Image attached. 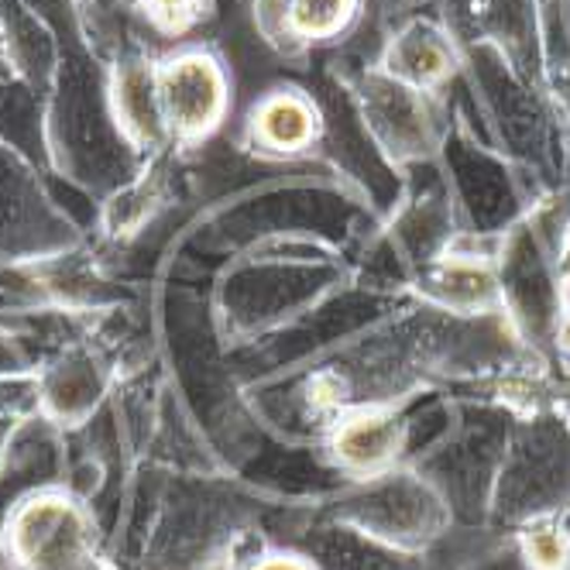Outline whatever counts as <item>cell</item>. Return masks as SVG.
Listing matches in <instances>:
<instances>
[{"label": "cell", "mask_w": 570, "mask_h": 570, "mask_svg": "<svg viewBox=\"0 0 570 570\" xmlns=\"http://www.w3.org/2000/svg\"><path fill=\"white\" fill-rule=\"evenodd\" d=\"M11 52H8V35H4V21H0V76L11 72Z\"/></svg>", "instance_id": "obj_18"}, {"label": "cell", "mask_w": 570, "mask_h": 570, "mask_svg": "<svg viewBox=\"0 0 570 570\" xmlns=\"http://www.w3.org/2000/svg\"><path fill=\"white\" fill-rule=\"evenodd\" d=\"M52 474H56V446L49 440L46 430H21L18 426V436H14V446H11V458L0 471V543H4V525H8V515L14 512V505L35 492V488L42 484H52ZM0 570H4V553H0Z\"/></svg>", "instance_id": "obj_11"}, {"label": "cell", "mask_w": 570, "mask_h": 570, "mask_svg": "<svg viewBox=\"0 0 570 570\" xmlns=\"http://www.w3.org/2000/svg\"><path fill=\"white\" fill-rule=\"evenodd\" d=\"M357 97L364 128L392 161H420L440 148L443 120L436 114L433 94L405 87L375 66L372 72H364Z\"/></svg>", "instance_id": "obj_4"}, {"label": "cell", "mask_w": 570, "mask_h": 570, "mask_svg": "<svg viewBox=\"0 0 570 570\" xmlns=\"http://www.w3.org/2000/svg\"><path fill=\"white\" fill-rule=\"evenodd\" d=\"M522 563L529 570H567L570 567V529L553 515H537L519 537Z\"/></svg>", "instance_id": "obj_14"}, {"label": "cell", "mask_w": 570, "mask_h": 570, "mask_svg": "<svg viewBox=\"0 0 570 570\" xmlns=\"http://www.w3.org/2000/svg\"><path fill=\"white\" fill-rule=\"evenodd\" d=\"M128 8L151 35L186 38L214 18L217 0H128Z\"/></svg>", "instance_id": "obj_13"}, {"label": "cell", "mask_w": 570, "mask_h": 570, "mask_svg": "<svg viewBox=\"0 0 570 570\" xmlns=\"http://www.w3.org/2000/svg\"><path fill=\"white\" fill-rule=\"evenodd\" d=\"M252 570H309V567L296 557H268L265 563H255Z\"/></svg>", "instance_id": "obj_16"}, {"label": "cell", "mask_w": 570, "mask_h": 570, "mask_svg": "<svg viewBox=\"0 0 570 570\" xmlns=\"http://www.w3.org/2000/svg\"><path fill=\"white\" fill-rule=\"evenodd\" d=\"M347 505V515L361 529H368V537L399 550L430 547L446 529V519H451L443 499L423 478L392 471L375 474V481Z\"/></svg>", "instance_id": "obj_3"}, {"label": "cell", "mask_w": 570, "mask_h": 570, "mask_svg": "<svg viewBox=\"0 0 570 570\" xmlns=\"http://www.w3.org/2000/svg\"><path fill=\"white\" fill-rule=\"evenodd\" d=\"M327 120L320 104L299 87H275L262 94L248 120H244V141L258 155L272 158H299L323 141Z\"/></svg>", "instance_id": "obj_7"}, {"label": "cell", "mask_w": 570, "mask_h": 570, "mask_svg": "<svg viewBox=\"0 0 570 570\" xmlns=\"http://www.w3.org/2000/svg\"><path fill=\"white\" fill-rule=\"evenodd\" d=\"M4 570H94L97 522L59 484L28 492L4 525Z\"/></svg>", "instance_id": "obj_1"}, {"label": "cell", "mask_w": 570, "mask_h": 570, "mask_svg": "<svg viewBox=\"0 0 570 570\" xmlns=\"http://www.w3.org/2000/svg\"><path fill=\"white\" fill-rule=\"evenodd\" d=\"M379 69L420 94H440L461 72V46L440 18H410L389 38Z\"/></svg>", "instance_id": "obj_6"}, {"label": "cell", "mask_w": 570, "mask_h": 570, "mask_svg": "<svg viewBox=\"0 0 570 570\" xmlns=\"http://www.w3.org/2000/svg\"><path fill=\"white\" fill-rule=\"evenodd\" d=\"M430 289L443 306H451L458 313H478L499 299L502 285L495 272L484 262H478L474 255H451L433 272Z\"/></svg>", "instance_id": "obj_12"}, {"label": "cell", "mask_w": 570, "mask_h": 570, "mask_svg": "<svg viewBox=\"0 0 570 570\" xmlns=\"http://www.w3.org/2000/svg\"><path fill=\"white\" fill-rule=\"evenodd\" d=\"M405 446V423L389 410H357L337 423L331 454L351 474H385Z\"/></svg>", "instance_id": "obj_9"}, {"label": "cell", "mask_w": 570, "mask_h": 570, "mask_svg": "<svg viewBox=\"0 0 570 570\" xmlns=\"http://www.w3.org/2000/svg\"><path fill=\"white\" fill-rule=\"evenodd\" d=\"M107 104L114 128L135 155H161L173 148L166 117H161L158 87H155V59L148 52H128L107 69Z\"/></svg>", "instance_id": "obj_5"}, {"label": "cell", "mask_w": 570, "mask_h": 570, "mask_svg": "<svg viewBox=\"0 0 570 570\" xmlns=\"http://www.w3.org/2000/svg\"><path fill=\"white\" fill-rule=\"evenodd\" d=\"M107 392V375L94 354H62L52 368L38 379V410L59 426H79L94 416Z\"/></svg>", "instance_id": "obj_10"}, {"label": "cell", "mask_w": 570, "mask_h": 570, "mask_svg": "<svg viewBox=\"0 0 570 570\" xmlns=\"http://www.w3.org/2000/svg\"><path fill=\"white\" fill-rule=\"evenodd\" d=\"M14 436H18V416H0V471H4V464L11 458Z\"/></svg>", "instance_id": "obj_15"}, {"label": "cell", "mask_w": 570, "mask_h": 570, "mask_svg": "<svg viewBox=\"0 0 570 570\" xmlns=\"http://www.w3.org/2000/svg\"><path fill=\"white\" fill-rule=\"evenodd\" d=\"M557 347L570 357V306L557 316Z\"/></svg>", "instance_id": "obj_17"}, {"label": "cell", "mask_w": 570, "mask_h": 570, "mask_svg": "<svg viewBox=\"0 0 570 570\" xmlns=\"http://www.w3.org/2000/svg\"><path fill=\"white\" fill-rule=\"evenodd\" d=\"M155 87L173 148L210 141L230 114V72L207 46H183L155 59Z\"/></svg>", "instance_id": "obj_2"}, {"label": "cell", "mask_w": 570, "mask_h": 570, "mask_svg": "<svg viewBox=\"0 0 570 570\" xmlns=\"http://www.w3.org/2000/svg\"><path fill=\"white\" fill-rule=\"evenodd\" d=\"M364 11V0H255V24L282 52L327 46L344 38Z\"/></svg>", "instance_id": "obj_8"}]
</instances>
